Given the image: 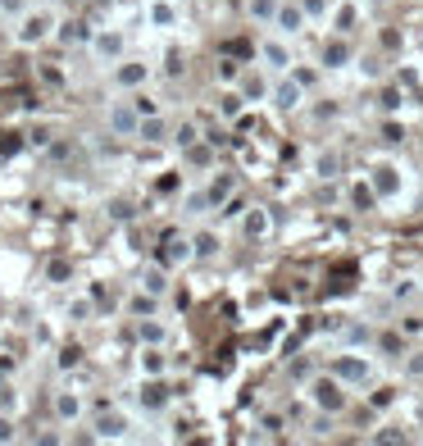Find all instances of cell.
I'll return each mask as SVG.
<instances>
[{"instance_id":"obj_1","label":"cell","mask_w":423,"mask_h":446,"mask_svg":"<svg viewBox=\"0 0 423 446\" xmlns=\"http://www.w3.org/2000/svg\"><path fill=\"white\" fill-rule=\"evenodd\" d=\"M314 405H319V410H328V414H337L341 405H346V392H341V383L337 378H314Z\"/></svg>"},{"instance_id":"obj_2","label":"cell","mask_w":423,"mask_h":446,"mask_svg":"<svg viewBox=\"0 0 423 446\" xmlns=\"http://www.w3.org/2000/svg\"><path fill=\"white\" fill-rule=\"evenodd\" d=\"M51 27H55V14H27L23 18V27H18V42L23 46H37V42H46V37H51Z\"/></svg>"},{"instance_id":"obj_3","label":"cell","mask_w":423,"mask_h":446,"mask_svg":"<svg viewBox=\"0 0 423 446\" xmlns=\"http://www.w3.org/2000/svg\"><path fill=\"white\" fill-rule=\"evenodd\" d=\"M110 128L119 132V137H137V128H141L137 105H114V110H110Z\"/></svg>"},{"instance_id":"obj_4","label":"cell","mask_w":423,"mask_h":446,"mask_svg":"<svg viewBox=\"0 0 423 446\" xmlns=\"http://www.w3.org/2000/svg\"><path fill=\"white\" fill-rule=\"evenodd\" d=\"M282 32H301L305 27V9L301 5H278V18H273Z\"/></svg>"},{"instance_id":"obj_5","label":"cell","mask_w":423,"mask_h":446,"mask_svg":"<svg viewBox=\"0 0 423 446\" xmlns=\"http://www.w3.org/2000/svg\"><path fill=\"white\" fill-rule=\"evenodd\" d=\"M332 374H337V378H351V383H364V378H369V364H364V360H351V355H341V360L332 364Z\"/></svg>"},{"instance_id":"obj_6","label":"cell","mask_w":423,"mask_h":446,"mask_svg":"<svg viewBox=\"0 0 423 446\" xmlns=\"http://www.w3.org/2000/svg\"><path fill=\"white\" fill-rule=\"evenodd\" d=\"M273 105H278V110H296V105H301V82H296V77H292V82H282L273 91Z\"/></svg>"},{"instance_id":"obj_7","label":"cell","mask_w":423,"mask_h":446,"mask_svg":"<svg viewBox=\"0 0 423 446\" xmlns=\"http://www.w3.org/2000/svg\"><path fill=\"white\" fill-rule=\"evenodd\" d=\"M55 414H60L64 423H69V419H78V414H82V401H78L73 392H55Z\"/></svg>"},{"instance_id":"obj_8","label":"cell","mask_w":423,"mask_h":446,"mask_svg":"<svg viewBox=\"0 0 423 446\" xmlns=\"http://www.w3.org/2000/svg\"><path fill=\"white\" fill-rule=\"evenodd\" d=\"M55 37H60L64 46H73V42H96L86 23H60V32H55Z\"/></svg>"},{"instance_id":"obj_9","label":"cell","mask_w":423,"mask_h":446,"mask_svg":"<svg viewBox=\"0 0 423 446\" xmlns=\"http://www.w3.org/2000/svg\"><path fill=\"white\" fill-rule=\"evenodd\" d=\"M346 60H351V46H346V42H328V46H323V64H328V69H341Z\"/></svg>"},{"instance_id":"obj_10","label":"cell","mask_w":423,"mask_h":446,"mask_svg":"<svg viewBox=\"0 0 423 446\" xmlns=\"http://www.w3.org/2000/svg\"><path fill=\"white\" fill-rule=\"evenodd\" d=\"M233 187H237V182L228 178V173H223V178H214V182H209V191H205V196H209V205H223V200L233 196Z\"/></svg>"},{"instance_id":"obj_11","label":"cell","mask_w":423,"mask_h":446,"mask_svg":"<svg viewBox=\"0 0 423 446\" xmlns=\"http://www.w3.org/2000/svg\"><path fill=\"white\" fill-rule=\"evenodd\" d=\"M137 137H141V141H164V119H160V114H150V119H141Z\"/></svg>"},{"instance_id":"obj_12","label":"cell","mask_w":423,"mask_h":446,"mask_svg":"<svg viewBox=\"0 0 423 446\" xmlns=\"http://www.w3.org/2000/svg\"><path fill=\"white\" fill-rule=\"evenodd\" d=\"M164 401H169L164 383H146V387H141V405H146V410H160Z\"/></svg>"},{"instance_id":"obj_13","label":"cell","mask_w":423,"mask_h":446,"mask_svg":"<svg viewBox=\"0 0 423 446\" xmlns=\"http://www.w3.org/2000/svg\"><path fill=\"white\" fill-rule=\"evenodd\" d=\"M96 51H100L105 60H114V55H123V37L119 32H100L96 37Z\"/></svg>"},{"instance_id":"obj_14","label":"cell","mask_w":423,"mask_h":446,"mask_svg":"<svg viewBox=\"0 0 423 446\" xmlns=\"http://www.w3.org/2000/svg\"><path fill=\"white\" fill-rule=\"evenodd\" d=\"M123 428H128V423H123V414H100V423H96V433H100V438H123Z\"/></svg>"},{"instance_id":"obj_15","label":"cell","mask_w":423,"mask_h":446,"mask_svg":"<svg viewBox=\"0 0 423 446\" xmlns=\"http://www.w3.org/2000/svg\"><path fill=\"white\" fill-rule=\"evenodd\" d=\"M191 246H196V255H200V260L219 255V237H214V232H196V241H191Z\"/></svg>"},{"instance_id":"obj_16","label":"cell","mask_w":423,"mask_h":446,"mask_svg":"<svg viewBox=\"0 0 423 446\" xmlns=\"http://www.w3.org/2000/svg\"><path fill=\"white\" fill-rule=\"evenodd\" d=\"M119 82H123V87H141V82H146V64H123V69H119Z\"/></svg>"},{"instance_id":"obj_17","label":"cell","mask_w":423,"mask_h":446,"mask_svg":"<svg viewBox=\"0 0 423 446\" xmlns=\"http://www.w3.org/2000/svg\"><path fill=\"white\" fill-rule=\"evenodd\" d=\"M268 232V215L264 210H251V215H246V237H264Z\"/></svg>"},{"instance_id":"obj_18","label":"cell","mask_w":423,"mask_h":446,"mask_svg":"<svg viewBox=\"0 0 423 446\" xmlns=\"http://www.w3.org/2000/svg\"><path fill=\"white\" fill-rule=\"evenodd\" d=\"M264 60H268V69H287V64H292V55H287L278 42H268V46H264Z\"/></svg>"},{"instance_id":"obj_19","label":"cell","mask_w":423,"mask_h":446,"mask_svg":"<svg viewBox=\"0 0 423 446\" xmlns=\"http://www.w3.org/2000/svg\"><path fill=\"white\" fill-rule=\"evenodd\" d=\"M169 287V278L160 274V269H146V278H141V292H150V296H160Z\"/></svg>"},{"instance_id":"obj_20","label":"cell","mask_w":423,"mask_h":446,"mask_svg":"<svg viewBox=\"0 0 423 446\" xmlns=\"http://www.w3.org/2000/svg\"><path fill=\"white\" fill-rule=\"evenodd\" d=\"M164 246H169V250H164V260H169V265H173V260H187L191 250H196V246H191V241H178V237H169Z\"/></svg>"},{"instance_id":"obj_21","label":"cell","mask_w":423,"mask_h":446,"mask_svg":"<svg viewBox=\"0 0 423 446\" xmlns=\"http://www.w3.org/2000/svg\"><path fill=\"white\" fill-rule=\"evenodd\" d=\"M196 137H200V132H196V123H178V128H173V141H178L182 151H187V146H196Z\"/></svg>"},{"instance_id":"obj_22","label":"cell","mask_w":423,"mask_h":446,"mask_svg":"<svg viewBox=\"0 0 423 446\" xmlns=\"http://www.w3.org/2000/svg\"><path fill=\"white\" fill-rule=\"evenodd\" d=\"M373 187H378L382 196H387V191H396V169H378V173H373Z\"/></svg>"},{"instance_id":"obj_23","label":"cell","mask_w":423,"mask_h":446,"mask_svg":"<svg viewBox=\"0 0 423 446\" xmlns=\"http://www.w3.org/2000/svg\"><path fill=\"white\" fill-rule=\"evenodd\" d=\"M132 314H141V319H150V314H155V296H150V292H141L137 300H132Z\"/></svg>"},{"instance_id":"obj_24","label":"cell","mask_w":423,"mask_h":446,"mask_svg":"<svg viewBox=\"0 0 423 446\" xmlns=\"http://www.w3.org/2000/svg\"><path fill=\"white\" fill-rule=\"evenodd\" d=\"M141 369H146L150 378L164 374V355H160V351H146V355H141Z\"/></svg>"},{"instance_id":"obj_25","label":"cell","mask_w":423,"mask_h":446,"mask_svg":"<svg viewBox=\"0 0 423 446\" xmlns=\"http://www.w3.org/2000/svg\"><path fill=\"white\" fill-rule=\"evenodd\" d=\"M251 14L255 18H278V0H251Z\"/></svg>"},{"instance_id":"obj_26","label":"cell","mask_w":423,"mask_h":446,"mask_svg":"<svg viewBox=\"0 0 423 446\" xmlns=\"http://www.w3.org/2000/svg\"><path fill=\"white\" fill-rule=\"evenodd\" d=\"M141 342L160 346V342H164V328H160V324H146V319H141Z\"/></svg>"},{"instance_id":"obj_27","label":"cell","mask_w":423,"mask_h":446,"mask_svg":"<svg viewBox=\"0 0 423 446\" xmlns=\"http://www.w3.org/2000/svg\"><path fill=\"white\" fill-rule=\"evenodd\" d=\"M150 18H155L160 27H169V23H173V5H164V0H160V5H150Z\"/></svg>"},{"instance_id":"obj_28","label":"cell","mask_w":423,"mask_h":446,"mask_svg":"<svg viewBox=\"0 0 423 446\" xmlns=\"http://www.w3.org/2000/svg\"><path fill=\"white\" fill-rule=\"evenodd\" d=\"M337 169H341L337 155H323V160H319V178H337Z\"/></svg>"},{"instance_id":"obj_29","label":"cell","mask_w":423,"mask_h":446,"mask_svg":"<svg viewBox=\"0 0 423 446\" xmlns=\"http://www.w3.org/2000/svg\"><path fill=\"white\" fill-rule=\"evenodd\" d=\"M382 141H391V146L405 141V128H401V123H387V128H382Z\"/></svg>"},{"instance_id":"obj_30","label":"cell","mask_w":423,"mask_h":446,"mask_svg":"<svg viewBox=\"0 0 423 446\" xmlns=\"http://www.w3.org/2000/svg\"><path fill=\"white\" fill-rule=\"evenodd\" d=\"M355 205H360V210H373V191L364 187V182H360V187H355Z\"/></svg>"},{"instance_id":"obj_31","label":"cell","mask_w":423,"mask_h":446,"mask_svg":"<svg viewBox=\"0 0 423 446\" xmlns=\"http://www.w3.org/2000/svg\"><path fill=\"white\" fill-rule=\"evenodd\" d=\"M187 160L191 164H209V146H187Z\"/></svg>"},{"instance_id":"obj_32","label":"cell","mask_w":423,"mask_h":446,"mask_svg":"<svg viewBox=\"0 0 423 446\" xmlns=\"http://www.w3.org/2000/svg\"><path fill=\"white\" fill-rule=\"evenodd\" d=\"M132 105H137V114H141V119H150V114H155V101H150V96H137Z\"/></svg>"},{"instance_id":"obj_33","label":"cell","mask_w":423,"mask_h":446,"mask_svg":"<svg viewBox=\"0 0 423 446\" xmlns=\"http://www.w3.org/2000/svg\"><path fill=\"white\" fill-rule=\"evenodd\" d=\"M69 274H73V269L64 265V260H55V265H51V283H64V278H69Z\"/></svg>"},{"instance_id":"obj_34","label":"cell","mask_w":423,"mask_h":446,"mask_svg":"<svg viewBox=\"0 0 423 446\" xmlns=\"http://www.w3.org/2000/svg\"><path fill=\"white\" fill-rule=\"evenodd\" d=\"M237 110H242V96H233V91H228V96H223V114H228V119H233Z\"/></svg>"},{"instance_id":"obj_35","label":"cell","mask_w":423,"mask_h":446,"mask_svg":"<svg viewBox=\"0 0 423 446\" xmlns=\"http://www.w3.org/2000/svg\"><path fill=\"white\" fill-rule=\"evenodd\" d=\"M219 77H223V82H237V64L223 60V64H219Z\"/></svg>"},{"instance_id":"obj_36","label":"cell","mask_w":423,"mask_h":446,"mask_svg":"<svg viewBox=\"0 0 423 446\" xmlns=\"http://www.w3.org/2000/svg\"><path fill=\"white\" fill-rule=\"evenodd\" d=\"M351 23H355V9H351V5H341V14H337V27L346 32V27H351Z\"/></svg>"},{"instance_id":"obj_37","label":"cell","mask_w":423,"mask_h":446,"mask_svg":"<svg viewBox=\"0 0 423 446\" xmlns=\"http://www.w3.org/2000/svg\"><path fill=\"white\" fill-rule=\"evenodd\" d=\"M242 210H246L242 200H223V215H228V219H237V215H242Z\"/></svg>"},{"instance_id":"obj_38","label":"cell","mask_w":423,"mask_h":446,"mask_svg":"<svg viewBox=\"0 0 423 446\" xmlns=\"http://www.w3.org/2000/svg\"><path fill=\"white\" fill-rule=\"evenodd\" d=\"M91 314V300H73V319H86Z\"/></svg>"},{"instance_id":"obj_39","label":"cell","mask_w":423,"mask_h":446,"mask_svg":"<svg viewBox=\"0 0 423 446\" xmlns=\"http://www.w3.org/2000/svg\"><path fill=\"white\" fill-rule=\"evenodd\" d=\"M78 355H82V351L73 346V351H64V355H60V364H64V369H73V364H78Z\"/></svg>"},{"instance_id":"obj_40","label":"cell","mask_w":423,"mask_h":446,"mask_svg":"<svg viewBox=\"0 0 423 446\" xmlns=\"http://www.w3.org/2000/svg\"><path fill=\"white\" fill-rule=\"evenodd\" d=\"M9 438H14V423H9L5 414H0V442H9Z\"/></svg>"},{"instance_id":"obj_41","label":"cell","mask_w":423,"mask_h":446,"mask_svg":"<svg viewBox=\"0 0 423 446\" xmlns=\"http://www.w3.org/2000/svg\"><path fill=\"white\" fill-rule=\"evenodd\" d=\"M301 9L305 14H323V0H301Z\"/></svg>"},{"instance_id":"obj_42","label":"cell","mask_w":423,"mask_h":446,"mask_svg":"<svg viewBox=\"0 0 423 446\" xmlns=\"http://www.w3.org/2000/svg\"><path fill=\"white\" fill-rule=\"evenodd\" d=\"M0 5H5V9H23V0H0Z\"/></svg>"},{"instance_id":"obj_43","label":"cell","mask_w":423,"mask_h":446,"mask_svg":"<svg viewBox=\"0 0 423 446\" xmlns=\"http://www.w3.org/2000/svg\"><path fill=\"white\" fill-rule=\"evenodd\" d=\"M410 369H415V374H423V355H419V360H410Z\"/></svg>"}]
</instances>
